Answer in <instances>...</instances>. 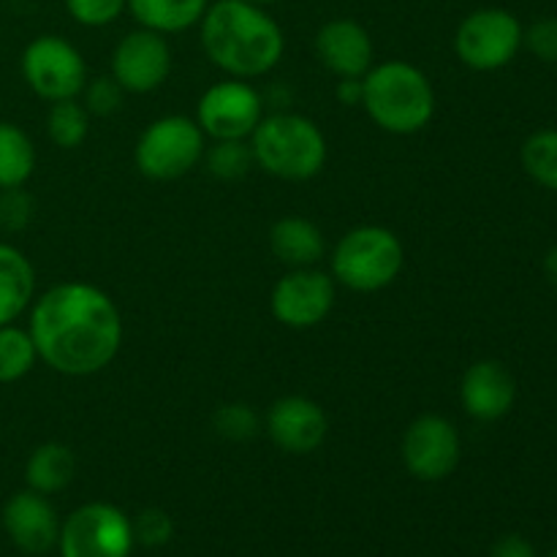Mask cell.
Here are the masks:
<instances>
[{
	"label": "cell",
	"instance_id": "cell-31",
	"mask_svg": "<svg viewBox=\"0 0 557 557\" xmlns=\"http://www.w3.org/2000/svg\"><path fill=\"white\" fill-rule=\"evenodd\" d=\"M131 525H134V539L145 547H163L174 533L172 517L163 509H145Z\"/></svg>",
	"mask_w": 557,
	"mask_h": 557
},
{
	"label": "cell",
	"instance_id": "cell-1",
	"mask_svg": "<svg viewBox=\"0 0 557 557\" xmlns=\"http://www.w3.org/2000/svg\"><path fill=\"white\" fill-rule=\"evenodd\" d=\"M27 332L49 370L87 379L107 370L120 354L123 315L103 288L65 281L33 299Z\"/></svg>",
	"mask_w": 557,
	"mask_h": 557
},
{
	"label": "cell",
	"instance_id": "cell-35",
	"mask_svg": "<svg viewBox=\"0 0 557 557\" xmlns=\"http://www.w3.org/2000/svg\"><path fill=\"white\" fill-rule=\"evenodd\" d=\"M544 272H547L549 283L557 288V248L549 250L547 259H544Z\"/></svg>",
	"mask_w": 557,
	"mask_h": 557
},
{
	"label": "cell",
	"instance_id": "cell-24",
	"mask_svg": "<svg viewBox=\"0 0 557 557\" xmlns=\"http://www.w3.org/2000/svg\"><path fill=\"white\" fill-rule=\"evenodd\" d=\"M38 362L30 332L16 324L0 326V384H16Z\"/></svg>",
	"mask_w": 557,
	"mask_h": 557
},
{
	"label": "cell",
	"instance_id": "cell-25",
	"mask_svg": "<svg viewBox=\"0 0 557 557\" xmlns=\"http://www.w3.org/2000/svg\"><path fill=\"white\" fill-rule=\"evenodd\" d=\"M520 161L528 177L536 180L542 188L557 190V128L528 136L520 150Z\"/></svg>",
	"mask_w": 557,
	"mask_h": 557
},
{
	"label": "cell",
	"instance_id": "cell-37",
	"mask_svg": "<svg viewBox=\"0 0 557 557\" xmlns=\"http://www.w3.org/2000/svg\"><path fill=\"white\" fill-rule=\"evenodd\" d=\"M549 557H557V549H555V553H553V555H549Z\"/></svg>",
	"mask_w": 557,
	"mask_h": 557
},
{
	"label": "cell",
	"instance_id": "cell-34",
	"mask_svg": "<svg viewBox=\"0 0 557 557\" xmlns=\"http://www.w3.org/2000/svg\"><path fill=\"white\" fill-rule=\"evenodd\" d=\"M335 96L337 101L346 103V107H362V96H364L362 79H337Z\"/></svg>",
	"mask_w": 557,
	"mask_h": 557
},
{
	"label": "cell",
	"instance_id": "cell-14",
	"mask_svg": "<svg viewBox=\"0 0 557 557\" xmlns=\"http://www.w3.org/2000/svg\"><path fill=\"white\" fill-rule=\"evenodd\" d=\"M264 430L272 444L286 455H310L319 449L330 433L326 411L305 395H286L270 406Z\"/></svg>",
	"mask_w": 557,
	"mask_h": 557
},
{
	"label": "cell",
	"instance_id": "cell-10",
	"mask_svg": "<svg viewBox=\"0 0 557 557\" xmlns=\"http://www.w3.org/2000/svg\"><path fill=\"white\" fill-rule=\"evenodd\" d=\"M264 117V96L245 79L207 87L196 103V123L207 139H250Z\"/></svg>",
	"mask_w": 557,
	"mask_h": 557
},
{
	"label": "cell",
	"instance_id": "cell-29",
	"mask_svg": "<svg viewBox=\"0 0 557 557\" xmlns=\"http://www.w3.org/2000/svg\"><path fill=\"white\" fill-rule=\"evenodd\" d=\"M125 90L112 79V76H96L87 79L85 90H82V103L92 117H112L114 112L123 109Z\"/></svg>",
	"mask_w": 557,
	"mask_h": 557
},
{
	"label": "cell",
	"instance_id": "cell-20",
	"mask_svg": "<svg viewBox=\"0 0 557 557\" xmlns=\"http://www.w3.org/2000/svg\"><path fill=\"white\" fill-rule=\"evenodd\" d=\"M210 0H128V11L139 27L174 36L199 25Z\"/></svg>",
	"mask_w": 557,
	"mask_h": 557
},
{
	"label": "cell",
	"instance_id": "cell-9",
	"mask_svg": "<svg viewBox=\"0 0 557 557\" xmlns=\"http://www.w3.org/2000/svg\"><path fill=\"white\" fill-rule=\"evenodd\" d=\"M63 557H131L134 525L112 504H87L60 525Z\"/></svg>",
	"mask_w": 557,
	"mask_h": 557
},
{
	"label": "cell",
	"instance_id": "cell-15",
	"mask_svg": "<svg viewBox=\"0 0 557 557\" xmlns=\"http://www.w3.org/2000/svg\"><path fill=\"white\" fill-rule=\"evenodd\" d=\"M313 47L321 65L337 79H362L373 69V38L368 27L348 16L324 22L315 33Z\"/></svg>",
	"mask_w": 557,
	"mask_h": 557
},
{
	"label": "cell",
	"instance_id": "cell-21",
	"mask_svg": "<svg viewBox=\"0 0 557 557\" xmlns=\"http://www.w3.org/2000/svg\"><path fill=\"white\" fill-rule=\"evenodd\" d=\"M76 457L65 444L49 441V444L36 446L25 462V482L27 487L41 495H54L74 482Z\"/></svg>",
	"mask_w": 557,
	"mask_h": 557
},
{
	"label": "cell",
	"instance_id": "cell-30",
	"mask_svg": "<svg viewBox=\"0 0 557 557\" xmlns=\"http://www.w3.org/2000/svg\"><path fill=\"white\" fill-rule=\"evenodd\" d=\"M36 215V201L27 194L25 185L0 190V228L3 232H25Z\"/></svg>",
	"mask_w": 557,
	"mask_h": 557
},
{
	"label": "cell",
	"instance_id": "cell-5",
	"mask_svg": "<svg viewBox=\"0 0 557 557\" xmlns=\"http://www.w3.org/2000/svg\"><path fill=\"white\" fill-rule=\"evenodd\" d=\"M406 248L392 228L364 223L337 239L330 259V275L337 286L357 294L384 292L400 277Z\"/></svg>",
	"mask_w": 557,
	"mask_h": 557
},
{
	"label": "cell",
	"instance_id": "cell-11",
	"mask_svg": "<svg viewBox=\"0 0 557 557\" xmlns=\"http://www.w3.org/2000/svg\"><path fill=\"white\" fill-rule=\"evenodd\" d=\"M460 433L441 413H422L403 433V466L419 482H444V479H449L460 466Z\"/></svg>",
	"mask_w": 557,
	"mask_h": 557
},
{
	"label": "cell",
	"instance_id": "cell-28",
	"mask_svg": "<svg viewBox=\"0 0 557 557\" xmlns=\"http://www.w3.org/2000/svg\"><path fill=\"white\" fill-rule=\"evenodd\" d=\"M128 0H65V11L82 27H107L123 16Z\"/></svg>",
	"mask_w": 557,
	"mask_h": 557
},
{
	"label": "cell",
	"instance_id": "cell-22",
	"mask_svg": "<svg viewBox=\"0 0 557 557\" xmlns=\"http://www.w3.org/2000/svg\"><path fill=\"white\" fill-rule=\"evenodd\" d=\"M36 172V145L20 125L0 120V190L20 188Z\"/></svg>",
	"mask_w": 557,
	"mask_h": 557
},
{
	"label": "cell",
	"instance_id": "cell-4",
	"mask_svg": "<svg viewBox=\"0 0 557 557\" xmlns=\"http://www.w3.org/2000/svg\"><path fill=\"white\" fill-rule=\"evenodd\" d=\"M253 163L270 177L286 183H308L326 166V136L310 117L297 112H277L261 117L248 139Z\"/></svg>",
	"mask_w": 557,
	"mask_h": 557
},
{
	"label": "cell",
	"instance_id": "cell-36",
	"mask_svg": "<svg viewBox=\"0 0 557 557\" xmlns=\"http://www.w3.org/2000/svg\"><path fill=\"white\" fill-rule=\"evenodd\" d=\"M248 3H253V5H261V9H264V5H272V3H277V0H248Z\"/></svg>",
	"mask_w": 557,
	"mask_h": 557
},
{
	"label": "cell",
	"instance_id": "cell-7",
	"mask_svg": "<svg viewBox=\"0 0 557 557\" xmlns=\"http://www.w3.org/2000/svg\"><path fill=\"white\" fill-rule=\"evenodd\" d=\"M20 69L25 85L49 103L79 98L87 85V65L79 49L52 33L27 44Z\"/></svg>",
	"mask_w": 557,
	"mask_h": 557
},
{
	"label": "cell",
	"instance_id": "cell-13",
	"mask_svg": "<svg viewBox=\"0 0 557 557\" xmlns=\"http://www.w3.org/2000/svg\"><path fill=\"white\" fill-rule=\"evenodd\" d=\"M172 74V47L166 36L147 27L125 33L112 52V79L125 92H156Z\"/></svg>",
	"mask_w": 557,
	"mask_h": 557
},
{
	"label": "cell",
	"instance_id": "cell-18",
	"mask_svg": "<svg viewBox=\"0 0 557 557\" xmlns=\"http://www.w3.org/2000/svg\"><path fill=\"white\" fill-rule=\"evenodd\" d=\"M270 248L277 261L297 270V267H315L324 259L326 239L310 218L286 215L272 223Z\"/></svg>",
	"mask_w": 557,
	"mask_h": 557
},
{
	"label": "cell",
	"instance_id": "cell-23",
	"mask_svg": "<svg viewBox=\"0 0 557 557\" xmlns=\"http://www.w3.org/2000/svg\"><path fill=\"white\" fill-rule=\"evenodd\" d=\"M90 134V112L79 98L54 101L47 114V136L60 150H76Z\"/></svg>",
	"mask_w": 557,
	"mask_h": 557
},
{
	"label": "cell",
	"instance_id": "cell-32",
	"mask_svg": "<svg viewBox=\"0 0 557 557\" xmlns=\"http://www.w3.org/2000/svg\"><path fill=\"white\" fill-rule=\"evenodd\" d=\"M522 44L542 63H557V16H544L522 33Z\"/></svg>",
	"mask_w": 557,
	"mask_h": 557
},
{
	"label": "cell",
	"instance_id": "cell-27",
	"mask_svg": "<svg viewBox=\"0 0 557 557\" xmlns=\"http://www.w3.org/2000/svg\"><path fill=\"white\" fill-rule=\"evenodd\" d=\"M259 413L248 406V403H223L218 411L212 413V430L226 441H250L259 433Z\"/></svg>",
	"mask_w": 557,
	"mask_h": 557
},
{
	"label": "cell",
	"instance_id": "cell-26",
	"mask_svg": "<svg viewBox=\"0 0 557 557\" xmlns=\"http://www.w3.org/2000/svg\"><path fill=\"white\" fill-rule=\"evenodd\" d=\"M201 161H205L207 172L212 177L223 180V183H234V180H243L253 169V150H250L248 139H221L207 147Z\"/></svg>",
	"mask_w": 557,
	"mask_h": 557
},
{
	"label": "cell",
	"instance_id": "cell-12",
	"mask_svg": "<svg viewBox=\"0 0 557 557\" xmlns=\"http://www.w3.org/2000/svg\"><path fill=\"white\" fill-rule=\"evenodd\" d=\"M337 283L330 272L315 267L288 270L270 294V310L277 324L288 330H313L332 313Z\"/></svg>",
	"mask_w": 557,
	"mask_h": 557
},
{
	"label": "cell",
	"instance_id": "cell-33",
	"mask_svg": "<svg viewBox=\"0 0 557 557\" xmlns=\"http://www.w3.org/2000/svg\"><path fill=\"white\" fill-rule=\"evenodd\" d=\"M493 557H536V549L522 536H504L495 542Z\"/></svg>",
	"mask_w": 557,
	"mask_h": 557
},
{
	"label": "cell",
	"instance_id": "cell-19",
	"mask_svg": "<svg viewBox=\"0 0 557 557\" xmlns=\"http://www.w3.org/2000/svg\"><path fill=\"white\" fill-rule=\"evenodd\" d=\"M36 299V270L20 248L0 243V326L14 324Z\"/></svg>",
	"mask_w": 557,
	"mask_h": 557
},
{
	"label": "cell",
	"instance_id": "cell-2",
	"mask_svg": "<svg viewBox=\"0 0 557 557\" xmlns=\"http://www.w3.org/2000/svg\"><path fill=\"white\" fill-rule=\"evenodd\" d=\"M199 38L212 65L245 82L270 74L286 52L283 27L248 0H215L207 5Z\"/></svg>",
	"mask_w": 557,
	"mask_h": 557
},
{
	"label": "cell",
	"instance_id": "cell-17",
	"mask_svg": "<svg viewBox=\"0 0 557 557\" xmlns=\"http://www.w3.org/2000/svg\"><path fill=\"white\" fill-rule=\"evenodd\" d=\"M517 381L509 368L495 359L473 362L462 373L460 381V403L468 417L476 422H498L515 408Z\"/></svg>",
	"mask_w": 557,
	"mask_h": 557
},
{
	"label": "cell",
	"instance_id": "cell-3",
	"mask_svg": "<svg viewBox=\"0 0 557 557\" xmlns=\"http://www.w3.org/2000/svg\"><path fill=\"white\" fill-rule=\"evenodd\" d=\"M362 107L381 131L413 136L435 117V87L422 69L408 60H384L362 76Z\"/></svg>",
	"mask_w": 557,
	"mask_h": 557
},
{
	"label": "cell",
	"instance_id": "cell-16",
	"mask_svg": "<svg viewBox=\"0 0 557 557\" xmlns=\"http://www.w3.org/2000/svg\"><path fill=\"white\" fill-rule=\"evenodd\" d=\"M3 528L14 547H20L25 555L49 553L60 539L58 511L52 509L47 495L30 487L5 500Z\"/></svg>",
	"mask_w": 557,
	"mask_h": 557
},
{
	"label": "cell",
	"instance_id": "cell-6",
	"mask_svg": "<svg viewBox=\"0 0 557 557\" xmlns=\"http://www.w3.org/2000/svg\"><path fill=\"white\" fill-rule=\"evenodd\" d=\"M207 136L199 123L185 114H166L147 125L134 147V163L141 177L172 183L185 177L201 163Z\"/></svg>",
	"mask_w": 557,
	"mask_h": 557
},
{
	"label": "cell",
	"instance_id": "cell-8",
	"mask_svg": "<svg viewBox=\"0 0 557 557\" xmlns=\"http://www.w3.org/2000/svg\"><path fill=\"white\" fill-rule=\"evenodd\" d=\"M522 33L525 27L511 11L476 9L457 25L455 52L462 65L487 74V71L506 69L517 58Z\"/></svg>",
	"mask_w": 557,
	"mask_h": 557
}]
</instances>
